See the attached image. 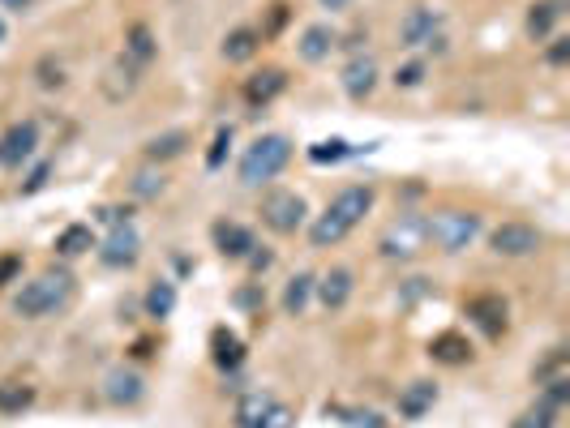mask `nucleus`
<instances>
[{"label": "nucleus", "instance_id": "1", "mask_svg": "<svg viewBox=\"0 0 570 428\" xmlns=\"http://www.w3.org/2000/svg\"><path fill=\"white\" fill-rule=\"evenodd\" d=\"M373 210V185H348L335 193V202H330L318 219L309 227V244L313 249H335L339 240L352 236V227L365 219Z\"/></svg>", "mask_w": 570, "mask_h": 428}, {"label": "nucleus", "instance_id": "2", "mask_svg": "<svg viewBox=\"0 0 570 428\" xmlns=\"http://www.w3.org/2000/svg\"><path fill=\"white\" fill-rule=\"evenodd\" d=\"M73 296V274L69 270H43L39 279H30L18 300H13V309H18V317L26 321H39V317H52L69 304Z\"/></svg>", "mask_w": 570, "mask_h": 428}, {"label": "nucleus", "instance_id": "3", "mask_svg": "<svg viewBox=\"0 0 570 428\" xmlns=\"http://www.w3.org/2000/svg\"><path fill=\"white\" fill-rule=\"evenodd\" d=\"M292 163V142L283 133H262L245 155H240V185L258 189L266 180H275L283 167Z\"/></svg>", "mask_w": 570, "mask_h": 428}, {"label": "nucleus", "instance_id": "4", "mask_svg": "<svg viewBox=\"0 0 570 428\" xmlns=\"http://www.w3.org/2000/svg\"><path fill=\"white\" fill-rule=\"evenodd\" d=\"M425 244H429L425 214H399V219L378 236V253L386 262H412V257L425 253Z\"/></svg>", "mask_w": 570, "mask_h": 428}, {"label": "nucleus", "instance_id": "5", "mask_svg": "<svg viewBox=\"0 0 570 428\" xmlns=\"http://www.w3.org/2000/svg\"><path fill=\"white\" fill-rule=\"evenodd\" d=\"M429 240L438 244L442 253H463L472 249V240L480 236V214L472 210H438L433 219H425Z\"/></svg>", "mask_w": 570, "mask_h": 428}, {"label": "nucleus", "instance_id": "6", "mask_svg": "<svg viewBox=\"0 0 570 428\" xmlns=\"http://www.w3.org/2000/svg\"><path fill=\"white\" fill-rule=\"evenodd\" d=\"M305 214H309L305 197L292 189H275V193H266V202H262V223L279 236L300 232V227H305Z\"/></svg>", "mask_w": 570, "mask_h": 428}, {"label": "nucleus", "instance_id": "7", "mask_svg": "<svg viewBox=\"0 0 570 428\" xmlns=\"http://www.w3.org/2000/svg\"><path fill=\"white\" fill-rule=\"evenodd\" d=\"M463 317H468L485 339H502L506 326H510V304L498 292H480V296H472L468 304H463Z\"/></svg>", "mask_w": 570, "mask_h": 428}, {"label": "nucleus", "instance_id": "8", "mask_svg": "<svg viewBox=\"0 0 570 428\" xmlns=\"http://www.w3.org/2000/svg\"><path fill=\"white\" fill-rule=\"evenodd\" d=\"M39 150V125L35 120H18V125H9L5 133H0V167L5 172H18L22 163L35 159Z\"/></svg>", "mask_w": 570, "mask_h": 428}, {"label": "nucleus", "instance_id": "9", "mask_svg": "<svg viewBox=\"0 0 570 428\" xmlns=\"http://www.w3.org/2000/svg\"><path fill=\"white\" fill-rule=\"evenodd\" d=\"M540 244H545V236H540V227H532V223H502V227H493V236H489V249L498 257H532Z\"/></svg>", "mask_w": 570, "mask_h": 428}, {"label": "nucleus", "instance_id": "10", "mask_svg": "<svg viewBox=\"0 0 570 428\" xmlns=\"http://www.w3.org/2000/svg\"><path fill=\"white\" fill-rule=\"evenodd\" d=\"M142 257V236H138V227L133 223H120L108 232V240L99 244V262L103 266H112V270H125L133 266Z\"/></svg>", "mask_w": 570, "mask_h": 428}, {"label": "nucleus", "instance_id": "11", "mask_svg": "<svg viewBox=\"0 0 570 428\" xmlns=\"http://www.w3.org/2000/svg\"><path fill=\"white\" fill-rule=\"evenodd\" d=\"M339 82H343V95L356 99V103H365L373 90H378V65H373V56H352L348 65H343Z\"/></svg>", "mask_w": 570, "mask_h": 428}, {"label": "nucleus", "instance_id": "12", "mask_svg": "<svg viewBox=\"0 0 570 428\" xmlns=\"http://www.w3.org/2000/svg\"><path fill=\"white\" fill-rule=\"evenodd\" d=\"M438 26H442V13L416 5V9H408V18L399 22V43L403 48H425V43L438 39Z\"/></svg>", "mask_w": 570, "mask_h": 428}, {"label": "nucleus", "instance_id": "13", "mask_svg": "<svg viewBox=\"0 0 570 428\" xmlns=\"http://www.w3.org/2000/svg\"><path fill=\"white\" fill-rule=\"evenodd\" d=\"M210 240H215V249L223 257H232V262H245V257L258 249V240H253V232L245 223H228V219H219L215 227H210Z\"/></svg>", "mask_w": 570, "mask_h": 428}, {"label": "nucleus", "instance_id": "14", "mask_svg": "<svg viewBox=\"0 0 570 428\" xmlns=\"http://www.w3.org/2000/svg\"><path fill=\"white\" fill-rule=\"evenodd\" d=\"M283 90H288V73L283 69H258V73H249L245 78V103L253 107V112H258V107H266V103H275Z\"/></svg>", "mask_w": 570, "mask_h": 428}, {"label": "nucleus", "instance_id": "15", "mask_svg": "<svg viewBox=\"0 0 570 428\" xmlns=\"http://www.w3.org/2000/svg\"><path fill=\"white\" fill-rule=\"evenodd\" d=\"M472 356H476V351L468 343V334H459V330H442V334H433V339H429V360L433 364L459 369V364H468Z\"/></svg>", "mask_w": 570, "mask_h": 428}, {"label": "nucleus", "instance_id": "16", "mask_svg": "<svg viewBox=\"0 0 570 428\" xmlns=\"http://www.w3.org/2000/svg\"><path fill=\"white\" fill-rule=\"evenodd\" d=\"M210 360H215V369L236 373L245 364V339L232 326H215L210 330Z\"/></svg>", "mask_w": 570, "mask_h": 428}, {"label": "nucleus", "instance_id": "17", "mask_svg": "<svg viewBox=\"0 0 570 428\" xmlns=\"http://www.w3.org/2000/svg\"><path fill=\"white\" fill-rule=\"evenodd\" d=\"M352 287H356V279H352V270L348 266H330L318 283H313V292H318V300L326 304L330 313H339L343 304L352 300Z\"/></svg>", "mask_w": 570, "mask_h": 428}, {"label": "nucleus", "instance_id": "18", "mask_svg": "<svg viewBox=\"0 0 570 428\" xmlns=\"http://www.w3.org/2000/svg\"><path fill=\"white\" fill-rule=\"evenodd\" d=\"M339 43V35L330 30L326 22H313V26H305V35L296 39V52H300V60H309V65H318V60H326L330 56V48Z\"/></svg>", "mask_w": 570, "mask_h": 428}, {"label": "nucleus", "instance_id": "19", "mask_svg": "<svg viewBox=\"0 0 570 428\" xmlns=\"http://www.w3.org/2000/svg\"><path fill=\"white\" fill-rule=\"evenodd\" d=\"M258 48H262L258 30H253V26H236V30H228V39H223V60H228V65H245V60L258 56Z\"/></svg>", "mask_w": 570, "mask_h": 428}, {"label": "nucleus", "instance_id": "20", "mask_svg": "<svg viewBox=\"0 0 570 428\" xmlns=\"http://www.w3.org/2000/svg\"><path fill=\"white\" fill-rule=\"evenodd\" d=\"M433 403H438V386H433V381H412V386L399 394V416L403 420H420Z\"/></svg>", "mask_w": 570, "mask_h": 428}, {"label": "nucleus", "instance_id": "21", "mask_svg": "<svg viewBox=\"0 0 570 428\" xmlns=\"http://www.w3.org/2000/svg\"><path fill=\"white\" fill-rule=\"evenodd\" d=\"M562 13H566L562 0H536V5L528 9V35H532V39H549Z\"/></svg>", "mask_w": 570, "mask_h": 428}, {"label": "nucleus", "instance_id": "22", "mask_svg": "<svg viewBox=\"0 0 570 428\" xmlns=\"http://www.w3.org/2000/svg\"><path fill=\"white\" fill-rule=\"evenodd\" d=\"M185 146H189V133H185V129H168V133L150 137V142L142 146V155H146L150 163H163V159L185 155Z\"/></svg>", "mask_w": 570, "mask_h": 428}, {"label": "nucleus", "instance_id": "23", "mask_svg": "<svg viewBox=\"0 0 570 428\" xmlns=\"http://www.w3.org/2000/svg\"><path fill=\"white\" fill-rule=\"evenodd\" d=\"M146 394V386H142V377L138 373H125V369H116V373H108V399L116 403V407H133Z\"/></svg>", "mask_w": 570, "mask_h": 428}, {"label": "nucleus", "instance_id": "24", "mask_svg": "<svg viewBox=\"0 0 570 428\" xmlns=\"http://www.w3.org/2000/svg\"><path fill=\"white\" fill-rule=\"evenodd\" d=\"M313 283H318V279H313V274H305V270L292 274L288 287H283V313H288V317L305 313V309H309V296H313Z\"/></svg>", "mask_w": 570, "mask_h": 428}, {"label": "nucleus", "instance_id": "25", "mask_svg": "<svg viewBox=\"0 0 570 428\" xmlns=\"http://www.w3.org/2000/svg\"><path fill=\"white\" fill-rule=\"evenodd\" d=\"M270 407H275V394H266V390L240 394V403H236V428H253Z\"/></svg>", "mask_w": 570, "mask_h": 428}, {"label": "nucleus", "instance_id": "26", "mask_svg": "<svg viewBox=\"0 0 570 428\" xmlns=\"http://www.w3.org/2000/svg\"><path fill=\"white\" fill-rule=\"evenodd\" d=\"M95 249V232H90L86 223H69L65 232L56 236V253L60 257H82V253H90Z\"/></svg>", "mask_w": 570, "mask_h": 428}, {"label": "nucleus", "instance_id": "27", "mask_svg": "<svg viewBox=\"0 0 570 428\" xmlns=\"http://www.w3.org/2000/svg\"><path fill=\"white\" fill-rule=\"evenodd\" d=\"M35 403V386L26 381H0V416H22Z\"/></svg>", "mask_w": 570, "mask_h": 428}, {"label": "nucleus", "instance_id": "28", "mask_svg": "<svg viewBox=\"0 0 570 428\" xmlns=\"http://www.w3.org/2000/svg\"><path fill=\"white\" fill-rule=\"evenodd\" d=\"M125 52H129V60H138V65L159 56V43H155V35H150V26L138 22V26L125 30Z\"/></svg>", "mask_w": 570, "mask_h": 428}, {"label": "nucleus", "instance_id": "29", "mask_svg": "<svg viewBox=\"0 0 570 428\" xmlns=\"http://www.w3.org/2000/svg\"><path fill=\"white\" fill-rule=\"evenodd\" d=\"M172 309H176V287H172L168 279L150 283V292H146V317L163 321V317H172Z\"/></svg>", "mask_w": 570, "mask_h": 428}, {"label": "nucleus", "instance_id": "30", "mask_svg": "<svg viewBox=\"0 0 570 428\" xmlns=\"http://www.w3.org/2000/svg\"><path fill=\"white\" fill-rule=\"evenodd\" d=\"M326 416H339L343 424H352V428H386V420L378 416V411H360V407H343V403H326Z\"/></svg>", "mask_w": 570, "mask_h": 428}, {"label": "nucleus", "instance_id": "31", "mask_svg": "<svg viewBox=\"0 0 570 428\" xmlns=\"http://www.w3.org/2000/svg\"><path fill=\"white\" fill-rule=\"evenodd\" d=\"M348 155H356V146H348L343 137H330V142H313V146H309V159L318 163V167H322V163H343Z\"/></svg>", "mask_w": 570, "mask_h": 428}, {"label": "nucleus", "instance_id": "32", "mask_svg": "<svg viewBox=\"0 0 570 428\" xmlns=\"http://www.w3.org/2000/svg\"><path fill=\"white\" fill-rule=\"evenodd\" d=\"M553 416H558V407H553L549 399H540L536 407H528L523 416L515 420V428H553Z\"/></svg>", "mask_w": 570, "mask_h": 428}, {"label": "nucleus", "instance_id": "33", "mask_svg": "<svg viewBox=\"0 0 570 428\" xmlns=\"http://www.w3.org/2000/svg\"><path fill=\"white\" fill-rule=\"evenodd\" d=\"M228 146H232V129L223 125L215 133V142H210V150H206V167H210V172H219V167H223V159H228Z\"/></svg>", "mask_w": 570, "mask_h": 428}, {"label": "nucleus", "instance_id": "34", "mask_svg": "<svg viewBox=\"0 0 570 428\" xmlns=\"http://www.w3.org/2000/svg\"><path fill=\"white\" fill-rule=\"evenodd\" d=\"M420 82H425V60H408V65L395 69V86H399V90H412V86H420Z\"/></svg>", "mask_w": 570, "mask_h": 428}, {"label": "nucleus", "instance_id": "35", "mask_svg": "<svg viewBox=\"0 0 570 428\" xmlns=\"http://www.w3.org/2000/svg\"><path fill=\"white\" fill-rule=\"evenodd\" d=\"M292 424H296V411H292V407H283V403L275 399V407H270L253 428H292Z\"/></svg>", "mask_w": 570, "mask_h": 428}, {"label": "nucleus", "instance_id": "36", "mask_svg": "<svg viewBox=\"0 0 570 428\" xmlns=\"http://www.w3.org/2000/svg\"><path fill=\"white\" fill-rule=\"evenodd\" d=\"M129 189H133V197H159L163 193V176L159 172H138Z\"/></svg>", "mask_w": 570, "mask_h": 428}, {"label": "nucleus", "instance_id": "37", "mask_svg": "<svg viewBox=\"0 0 570 428\" xmlns=\"http://www.w3.org/2000/svg\"><path fill=\"white\" fill-rule=\"evenodd\" d=\"M540 386H545V399H549L553 407H562V403L570 399V373H558V377L540 381Z\"/></svg>", "mask_w": 570, "mask_h": 428}, {"label": "nucleus", "instance_id": "38", "mask_svg": "<svg viewBox=\"0 0 570 428\" xmlns=\"http://www.w3.org/2000/svg\"><path fill=\"white\" fill-rule=\"evenodd\" d=\"M558 373H566V347H553L549 360L536 364V381H549V377H558Z\"/></svg>", "mask_w": 570, "mask_h": 428}, {"label": "nucleus", "instance_id": "39", "mask_svg": "<svg viewBox=\"0 0 570 428\" xmlns=\"http://www.w3.org/2000/svg\"><path fill=\"white\" fill-rule=\"evenodd\" d=\"M288 13H292V9H288V5H283V0H279V5H270V22H266V26L258 30V35H262V39H275V35H279V30H283V26H288Z\"/></svg>", "mask_w": 570, "mask_h": 428}, {"label": "nucleus", "instance_id": "40", "mask_svg": "<svg viewBox=\"0 0 570 428\" xmlns=\"http://www.w3.org/2000/svg\"><path fill=\"white\" fill-rule=\"evenodd\" d=\"M95 219H99V223H108V227H120V223H129V219H133V206H99V210H95Z\"/></svg>", "mask_w": 570, "mask_h": 428}, {"label": "nucleus", "instance_id": "41", "mask_svg": "<svg viewBox=\"0 0 570 428\" xmlns=\"http://www.w3.org/2000/svg\"><path fill=\"white\" fill-rule=\"evenodd\" d=\"M22 274V257L18 253H0V287H9Z\"/></svg>", "mask_w": 570, "mask_h": 428}, {"label": "nucleus", "instance_id": "42", "mask_svg": "<svg viewBox=\"0 0 570 428\" xmlns=\"http://www.w3.org/2000/svg\"><path fill=\"white\" fill-rule=\"evenodd\" d=\"M48 176H52V163H39V167H35V172H30V176H26V185H22V193H26V197H30V193H39L43 185H48Z\"/></svg>", "mask_w": 570, "mask_h": 428}, {"label": "nucleus", "instance_id": "43", "mask_svg": "<svg viewBox=\"0 0 570 428\" xmlns=\"http://www.w3.org/2000/svg\"><path fill=\"white\" fill-rule=\"evenodd\" d=\"M545 56H549V65H566V60H570V39H566V35L553 39V48H549Z\"/></svg>", "mask_w": 570, "mask_h": 428}, {"label": "nucleus", "instance_id": "44", "mask_svg": "<svg viewBox=\"0 0 570 428\" xmlns=\"http://www.w3.org/2000/svg\"><path fill=\"white\" fill-rule=\"evenodd\" d=\"M236 304L240 309H262V287H245V292H236Z\"/></svg>", "mask_w": 570, "mask_h": 428}, {"label": "nucleus", "instance_id": "45", "mask_svg": "<svg viewBox=\"0 0 570 428\" xmlns=\"http://www.w3.org/2000/svg\"><path fill=\"white\" fill-rule=\"evenodd\" d=\"M39 73H43V78H39V82H43V86H48V90H52V86H60V82H65V73H60V65L52 69V60H43V65H39Z\"/></svg>", "mask_w": 570, "mask_h": 428}, {"label": "nucleus", "instance_id": "46", "mask_svg": "<svg viewBox=\"0 0 570 428\" xmlns=\"http://www.w3.org/2000/svg\"><path fill=\"white\" fill-rule=\"evenodd\" d=\"M245 262H249L253 270H266V266H270V253H249V257H245Z\"/></svg>", "mask_w": 570, "mask_h": 428}, {"label": "nucleus", "instance_id": "47", "mask_svg": "<svg viewBox=\"0 0 570 428\" xmlns=\"http://www.w3.org/2000/svg\"><path fill=\"white\" fill-rule=\"evenodd\" d=\"M133 356L146 360V356H150V339H138V343H133Z\"/></svg>", "mask_w": 570, "mask_h": 428}, {"label": "nucleus", "instance_id": "48", "mask_svg": "<svg viewBox=\"0 0 570 428\" xmlns=\"http://www.w3.org/2000/svg\"><path fill=\"white\" fill-rule=\"evenodd\" d=\"M352 5V0H322V9H330V13H335V9H348Z\"/></svg>", "mask_w": 570, "mask_h": 428}, {"label": "nucleus", "instance_id": "49", "mask_svg": "<svg viewBox=\"0 0 570 428\" xmlns=\"http://www.w3.org/2000/svg\"><path fill=\"white\" fill-rule=\"evenodd\" d=\"M30 0H0V9H26Z\"/></svg>", "mask_w": 570, "mask_h": 428}, {"label": "nucleus", "instance_id": "50", "mask_svg": "<svg viewBox=\"0 0 570 428\" xmlns=\"http://www.w3.org/2000/svg\"><path fill=\"white\" fill-rule=\"evenodd\" d=\"M5 35H9V26H5V18H0V43H5Z\"/></svg>", "mask_w": 570, "mask_h": 428}]
</instances>
